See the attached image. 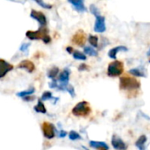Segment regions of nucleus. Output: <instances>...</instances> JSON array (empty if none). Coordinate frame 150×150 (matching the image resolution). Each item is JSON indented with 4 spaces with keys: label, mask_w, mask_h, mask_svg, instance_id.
<instances>
[{
    "label": "nucleus",
    "mask_w": 150,
    "mask_h": 150,
    "mask_svg": "<svg viewBox=\"0 0 150 150\" xmlns=\"http://www.w3.org/2000/svg\"><path fill=\"white\" fill-rule=\"evenodd\" d=\"M49 86H50V88H57L58 87L57 81L55 79H53V81L49 83Z\"/></svg>",
    "instance_id": "obj_30"
},
{
    "label": "nucleus",
    "mask_w": 150,
    "mask_h": 150,
    "mask_svg": "<svg viewBox=\"0 0 150 150\" xmlns=\"http://www.w3.org/2000/svg\"><path fill=\"white\" fill-rule=\"evenodd\" d=\"M34 91H35L34 88H30V89H29V90H27V91H24L18 92V93L17 95H18V97H21V98H25V96H29V95H31V94L34 93Z\"/></svg>",
    "instance_id": "obj_23"
},
{
    "label": "nucleus",
    "mask_w": 150,
    "mask_h": 150,
    "mask_svg": "<svg viewBox=\"0 0 150 150\" xmlns=\"http://www.w3.org/2000/svg\"><path fill=\"white\" fill-rule=\"evenodd\" d=\"M98 150H108V149H104V148H102V149H99Z\"/></svg>",
    "instance_id": "obj_35"
},
{
    "label": "nucleus",
    "mask_w": 150,
    "mask_h": 150,
    "mask_svg": "<svg viewBox=\"0 0 150 150\" xmlns=\"http://www.w3.org/2000/svg\"><path fill=\"white\" fill-rule=\"evenodd\" d=\"M13 69V66L6 61L0 59V78L4 77L9 71Z\"/></svg>",
    "instance_id": "obj_11"
},
{
    "label": "nucleus",
    "mask_w": 150,
    "mask_h": 150,
    "mask_svg": "<svg viewBox=\"0 0 150 150\" xmlns=\"http://www.w3.org/2000/svg\"><path fill=\"white\" fill-rule=\"evenodd\" d=\"M69 138L71 141H77V140H81L82 139L81 135L77 132H76V131H70L69 134Z\"/></svg>",
    "instance_id": "obj_22"
},
{
    "label": "nucleus",
    "mask_w": 150,
    "mask_h": 150,
    "mask_svg": "<svg viewBox=\"0 0 150 150\" xmlns=\"http://www.w3.org/2000/svg\"><path fill=\"white\" fill-rule=\"evenodd\" d=\"M30 16L31 18H33V19L37 20L40 26H46L47 25V18L45 16V14L41 11H35V10H32L31 11V13H30Z\"/></svg>",
    "instance_id": "obj_8"
},
{
    "label": "nucleus",
    "mask_w": 150,
    "mask_h": 150,
    "mask_svg": "<svg viewBox=\"0 0 150 150\" xmlns=\"http://www.w3.org/2000/svg\"><path fill=\"white\" fill-rule=\"evenodd\" d=\"M42 132L43 135L47 139H53L55 136V129L54 125L48 122H44L42 124Z\"/></svg>",
    "instance_id": "obj_6"
},
{
    "label": "nucleus",
    "mask_w": 150,
    "mask_h": 150,
    "mask_svg": "<svg viewBox=\"0 0 150 150\" xmlns=\"http://www.w3.org/2000/svg\"><path fill=\"white\" fill-rule=\"evenodd\" d=\"M18 68H19V69H24L27 70L29 73L33 72L34 69H35L34 64H33L31 61H29V60H24V61H22V62L18 65Z\"/></svg>",
    "instance_id": "obj_13"
},
{
    "label": "nucleus",
    "mask_w": 150,
    "mask_h": 150,
    "mask_svg": "<svg viewBox=\"0 0 150 150\" xmlns=\"http://www.w3.org/2000/svg\"><path fill=\"white\" fill-rule=\"evenodd\" d=\"M72 42L79 47H83L86 42V34L83 30H78L72 37Z\"/></svg>",
    "instance_id": "obj_7"
},
{
    "label": "nucleus",
    "mask_w": 150,
    "mask_h": 150,
    "mask_svg": "<svg viewBox=\"0 0 150 150\" xmlns=\"http://www.w3.org/2000/svg\"><path fill=\"white\" fill-rule=\"evenodd\" d=\"M149 62H150V59H149Z\"/></svg>",
    "instance_id": "obj_38"
},
{
    "label": "nucleus",
    "mask_w": 150,
    "mask_h": 150,
    "mask_svg": "<svg viewBox=\"0 0 150 150\" xmlns=\"http://www.w3.org/2000/svg\"><path fill=\"white\" fill-rule=\"evenodd\" d=\"M89 42L91 43V45L94 47H97L98 46V39L97 36H93V35H90L89 36Z\"/></svg>",
    "instance_id": "obj_24"
},
{
    "label": "nucleus",
    "mask_w": 150,
    "mask_h": 150,
    "mask_svg": "<svg viewBox=\"0 0 150 150\" xmlns=\"http://www.w3.org/2000/svg\"><path fill=\"white\" fill-rule=\"evenodd\" d=\"M91 112V106H90L89 103L86 101L79 102L72 109V113L77 117H85V116L90 115Z\"/></svg>",
    "instance_id": "obj_3"
},
{
    "label": "nucleus",
    "mask_w": 150,
    "mask_h": 150,
    "mask_svg": "<svg viewBox=\"0 0 150 150\" xmlns=\"http://www.w3.org/2000/svg\"><path fill=\"white\" fill-rule=\"evenodd\" d=\"M83 51L86 54L91 55V56H98V51L92 47H85L83 48Z\"/></svg>",
    "instance_id": "obj_18"
},
{
    "label": "nucleus",
    "mask_w": 150,
    "mask_h": 150,
    "mask_svg": "<svg viewBox=\"0 0 150 150\" xmlns=\"http://www.w3.org/2000/svg\"><path fill=\"white\" fill-rule=\"evenodd\" d=\"M33 1H35V2H36L40 6H41L42 8H45V9H51V8H52V5H51V4L45 3L43 0H33Z\"/></svg>",
    "instance_id": "obj_26"
},
{
    "label": "nucleus",
    "mask_w": 150,
    "mask_h": 150,
    "mask_svg": "<svg viewBox=\"0 0 150 150\" xmlns=\"http://www.w3.org/2000/svg\"><path fill=\"white\" fill-rule=\"evenodd\" d=\"M26 37L31 40H42L44 43L47 44L51 41V38L48 34V30L46 26H40L37 31H27L25 33Z\"/></svg>",
    "instance_id": "obj_1"
},
{
    "label": "nucleus",
    "mask_w": 150,
    "mask_h": 150,
    "mask_svg": "<svg viewBox=\"0 0 150 150\" xmlns=\"http://www.w3.org/2000/svg\"><path fill=\"white\" fill-rule=\"evenodd\" d=\"M147 141H148V138L146 135H141L139 137V139L136 141L135 142V146L138 148L139 150H147L146 148V143H147Z\"/></svg>",
    "instance_id": "obj_15"
},
{
    "label": "nucleus",
    "mask_w": 150,
    "mask_h": 150,
    "mask_svg": "<svg viewBox=\"0 0 150 150\" xmlns=\"http://www.w3.org/2000/svg\"><path fill=\"white\" fill-rule=\"evenodd\" d=\"M34 110H35L37 112H40V113H46V112H47L46 107H45V105H43V103L41 102V100H39V101H38V104L34 106Z\"/></svg>",
    "instance_id": "obj_19"
},
{
    "label": "nucleus",
    "mask_w": 150,
    "mask_h": 150,
    "mask_svg": "<svg viewBox=\"0 0 150 150\" xmlns=\"http://www.w3.org/2000/svg\"><path fill=\"white\" fill-rule=\"evenodd\" d=\"M11 1H14V0H11Z\"/></svg>",
    "instance_id": "obj_37"
},
{
    "label": "nucleus",
    "mask_w": 150,
    "mask_h": 150,
    "mask_svg": "<svg viewBox=\"0 0 150 150\" xmlns=\"http://www.w3.org/2000/svg\"><path fill=\"white\" fill-rule=\"evenodd\" d=\"M90 146L93 149H109V147L108 145L104 142H96V141H91L90 142Z\"/></svg>",
    "instance_id": "obj_17"
},
{
    "label": "nucleus",
    "mask_w": 150,
    "mask_h": 150,
    "mask_svg": "<svg viewBox=\"0 0 150 150\" xmlns=\"http://www.w3.org/2000/svg\"><path fill=\"white\" fill-rule=\"evenodd\" d=\"M66 135H67V132H66V131H64V130H61V131H60L59 137H61V138H64Z\"/></svg>",
    "instance_id": "obj_32"
},
{
    "label": "nucleus",
    "mask_w": 150,
    "mask_h": 150,
    "mask_svg": "<svg viewBox=\"0 0 150 150\" xmlns=\"http://www.w3.org/2000/svg\"><path fill=\"white\" fill-rule=\"evenodd\" d=\"M53 97H52V93L50 91H45L43 94H42V97H41V100L45 101V100H48V99H51Z\"/></svg>",
    "instance_id": "obj_27"
},
{
    "label": "nucleus",
    "mask_w": 150,
    "mask_h": 150,
    "mask_svg": "<svg viewBox=\"0 0 150 150\" xmlns=\"http://www.w3.org/2000/svg\"><path fill=\"white\" fill-rule=\"evenodd\" d=\"M127 50H128V49H127V47H125V46H119V47H116L112 48V49L108 52V55H109V57L112 58V59H116L117 54H118L120 51H125V52H127Z\"/></svg>",
    "instance_id": "obj_14"
},
{
    "label": "nucleus",
    "mask_w": 150,
    "mask_h": 150,
    "mask_svg": "<svg viewBox=\"0 0 150 150\" xmlns=\"http://www.w3.org/2000/svg\"><path fill=\"white\" fill-rule=\"evenodd\" d=\"M129 73L134 76H137V77H146L147 76V74H146V71L144 69H142V68H134V69H132L129 70Z\"/></svg>",
    "instance_id": "obj_16"
},
{
    "label": "nucleus",
    "mask_w": 150,
    "mask_h": 150,
    "mask_svg": "<svg viewBox=\"0 0 150 150\" xmlns=\"http://www.w3.org/2000/svg\"><path fill=\"white\" fill-rule=\"evenodd\" d=\"M148 55H149L150 56V49L149 50V52H148Z\"/></svg>",
    "instance_id": "obj_36"
},
{
    "label": "nucleus",
    "mask_w": 150,
    "mask_h": 150,
    "mask_svg": "<svg viewBox=\"0 0 150 150\" xmlns=\"http://www.w3.org/2000/svg\"><path fill=\"white\" fill-rule=\"evenodd\" d=\"M66 50H67V52H68V53H69V54H73V47H68L66 48Z\"/></svg>",
    "instance_id": "obj_33"
},
{
    "label": "nucleus",
    "mask_w": 150,
    "mask_h": 150,
    "mask_svg": "<svg viewBox=\"0 0 150 150\" xmlns=\"http://www.w3.org/2000/svg\"><path fill=\"white\" fill-rule=\"evenodd\" d=\"M90 11H91V12L94 16H96V17L101 15V14H100V11H99V10H98V8L95 4H91V5L90 6Z\"/></svg>",
    "instance_id": "obj_25"
},
{
    "label": "nucleus",
    "mask_w": 150,
    "mask_h": 150,
    "mask_svg": "<svg viewBox=\"0 0 150 150\" xmlns=\"http://www.w3.org/2000/svg\"><path fill=\"white\" fill-rule=\"evenodd\" d=\"M24 99L25 101H32L33 99V97H30V96H27L26 98H24Z\"/></svg>",
    "instance_id": "obj_34"
},
{
    "label": "nucleus",
    "mask_w": 150,
    "mask_h": 150,
    "mask_svg": "<svg viewBox=\"0 0 150 150\" xmlns=\"http://www.w3.org/2000/svg\"><path fill=\"white\" fill-rule=\"evenodd\" d=\"M124 71V64L120 61H113L108 65L107 69V75L111 77L120 76Z\"/></svg>",
    "instance_id": "obj_4"
},
{
    "label": "nucleus",
    "mask_w": 150,
    "mask_h": 150,
    "mask_svg": "<svg viewBox=\"0 0 150 150\" xmlns=\"http://www.w3.org/2000/svg\"><path fill=\"white\" fill-rule=\"evenodd\" d=\"M29 46H30V43H23L22 45H21V47H20V51H22V52H25L27 49H28V47H29Z\"/></svg>",
    "instance_id": "obj_29"
},
{
    "label": "nucleus",
    "mask_w": 150,
    "mask_h": 150,
    "mask_svg": "<svg viewBox=\"0 0 150 150\" xmlns=\"http://www.w3.org/2000/svg\"><path fill=\"white\" fill-rule=\"evenodd\" d=\"M120 87L121 90L133 91L139 89L141 87V83L136 78L125 76L120 79Z\"/></svg>",
    "instance_id": "obj_2"
},
{
    "label": "nucleus",
    "mask_w": 150,
    "mask_h": 150,
    "mask_svg": "<svg viewBox=\"0 0 150 150\" xmlns=\"http://www.w3.org/2000/svg\"><path fill=\"white\" fill-rule=\"evenodd\" d=\"M106 30V26H105V18L104 16H98L96 17V22H95V25H94V31L96 33H104Z\"/></svg>",
    "instance_id": "obj_9"
},
{
    "label": "nucleus",
    "mask_w": 150,
    "mask_h": 150,
    "mask_svg": "<svg viewBox=\"0 0 150 150\" xmlns=\"http://www.w3.org/2000/svg\"><path fill=\"white\" fill-rule=\"evenodd\" d=\"M59 73V69L57 67H53L52 69H50L47 72V76L51 79H54L56 77V76Z\"/></svg>",
    "instance_id": "obj_20"
},
{
    "label": "nucleus",
    "mask_w": 150,
    "mask_h": 150,
    "mask_svg": "<svg viewBox=\"0 0 150 150\" xmlns=\"http://www.w3.org/2000/svg\"><path fill=\"white\" fill-rule=\"evenodd\" d=\"M73 57L76 59V60H81V61H85L86 60V55L80 52V51H74L73 52Z\"/></svg>",
    "instance_id": "obj_21"
},
{
    "label": "nucleus",
    "mask_w": 150,
    "mask_h": 150,
    "mask_svg": "<svg viewBox=\"0 0 150 150\" xmlns=\"http://www.w3.org/2000/svg\"><path fill=\"white\" fill-rule=\"evenodd\" d=\"M69 74L70 71L69 69H65L59 76V82L60 85H58V89L61 91H66V87L69 84Z\"/></svg>",
    "instance_id": "obj_5"
},
{
    "label": "nucleus",
    "mask_w": 150,
    "mask_h": 150,
    "mask_svg": "<svg viewBox=\"0 0 150 150\" xmlns=\"http://www.w3.org/2000/svg\"><path fill=\"white\" fill-rule=\"evenodd\" d=\"M74 9L78 12H85L87 11V8L84 5V0H68Z\"/></svg>",
    "instance_id": "obj_12"
},
{
    "label": "nucleus",
    "mask_w": 150,
    "mask_h": 150,
    "mask_svg": "<svg viewBox=\"0 0 150 150\" xmlns=\"http://www.w3.org/2000/svg\"><path fill=\"white\" fill-rule=\"evenodd\" d=\"M112 145L113 149L116 150H126L127 145L126 143L116 134H114L112 138Z\"/></svg>",
    "instance_id": "obj_10"
},
{
    "label": "nucleus",
    "mask_w": 150,
    "mask_h": 150,
    "mask_svg": "<svg viewBox=\"0 0 150 150\" xmlns=\"http://www.w3.org/2000/svg\"><path fill=\"white\" fill-rule=\"evenodd\" d=\"M87 69H88V66L86 65V64H84V63H83V64H81L79 67H78V70L79 71H83V70H87Z\"/></svg>",
    "instance_id": "obj_31"
},
{
    "label": "nucleus",
    "mask_w": 150,
    "mask_h": 150,
    "mask_svg": "<svg viewBox=\"0 0 150 150\" xmlns=\"http://www.w3.org/2000/svg\"><path fill=\"white\" fill-rule=\"evenodd\" d=\"M66 91L70 94V96L72 97V98H74L75 96H76V93H75V89H74V87L72 86V85H70V84H68V86L66 87Z\"/></svg>",
    "instance_id": "obj_28"
}]
</instances>
